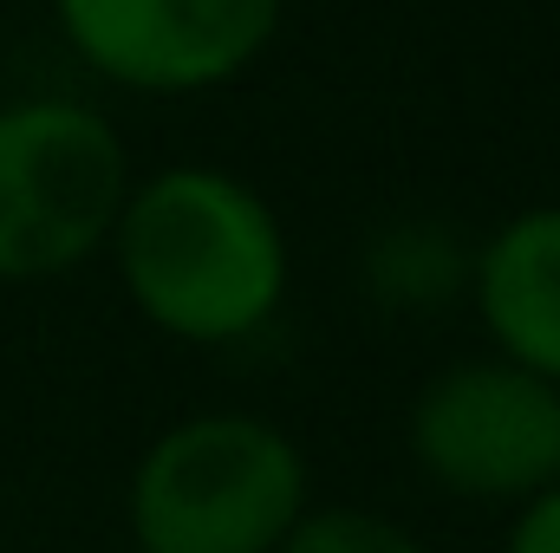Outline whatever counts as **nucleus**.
<instances>
[{"label": "nucleus", "mask_w": 560, "mask_h": 553, "mask_svg": "<svg viewBox=\"0 0 560 553\" xmlns=\"http://www.w3.org/2000/svg\"><path fill=\"white\" fill-rule=\"evenodd\" d=\"M105 255L138 319L176 345L255 339L293 280L275 202L215 163H170L138 176Z\"/></svg>", "instance_id": "1"}, {"label": "nucleus", "mask_w": 560, "mask_h": 553, "mask_svg": "<svg viewBox=\"0 0 560 553\" xmlns=\"http://www.w3.org/2000/svg\"><path fill=\"white\" fill-rule=\"evenodd\" d=\"M306 508L300 443L255 411L176 416L143 443L125 489L138 553H280Z\"/></svg>", "instance_id": "2"}, {"label": "nucleus", "mask_w": 560, "mask_h": 553, "mask_svg": "<svg viewBox=\"0 0 560 553\" xmlns=\"http://www.w3.org/2000/svg\"><path fill=\"white\" fill-rule=\"evenodd\" d=\"M131 150L85 98L0 105V280H59L112 248L131 196Z\"/></svg>", "instance_id": "3"}, {"label": "nucleus", "mask_w": 560, "mask_h": 553, "mask_svg": "<svg viewBox=\"0 0 560 553\" xmlns=\"http://www.w3.org/2000/svg\"><path fill=\"white\" fill-rule=\"evenodd\" d=\"M405 443L430 489L515 508L560 482V385L495 352L456 358L411 398Z\"/></svg>", "instance_id": "4"}, {"label": "nucleus", "mask_w": 560, "mask_h": 553, "mask_svg": "<svg viewBox=\"0 0 560 553\" xmlns=\"http://www.w3.org/2000/svg\"><path fill=\"white\" fill-rule=\"evenodd\" d=\"M287 0H52L72 59L138 98H196L242 79Z\"/></svg>", "instance_id": "5"}, {"label": "nucleus", "mask_w": 560, "mask_h": 553, "mask_svg": "<svg viewBox=\"0 0 560 553\" xmlns=\"http://www.w3.org/2000/svg\"><path fill=\"white\" fill-rule=\"evenodd\" d=\"M463 293L495 358L560 385V202H535L509 215L469 255Z\"/></svg>", "instance_id": "6"}, {"label": "nucleus", "mask_w": 560, "mask_h": 553, "mask_svg": "<svg viewBox=\"0 0 560 553\" xmlns=\"http://www.w3.org/2000/svg\"><path fill=\"white\" fill-rule=\"evenodd\" d=\"M280 553H430L392 515L359 508V502H332V508H306L300 528L280 541Z\"/></svg>", "instance_id": "7"}, {"label": "nucleus", "mask_w": 560, "mask_h": 553, "mask_svg": "<svg viewBox=\"0 0 560 553\" xmlns=\"http://www.w3.org/2000/svg\"><path fill=\"white\" fill-rule=\"evenodd\" d=\"M502 553H560V482L515 502V521L502 534Z\"/></svg>", "instance_id": "8"}]
</instances>
